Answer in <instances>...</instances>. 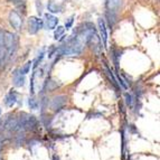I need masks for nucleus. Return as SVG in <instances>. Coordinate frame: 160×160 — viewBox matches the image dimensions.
I'll return each mask as SVG.
<instances>
[{"label":"nucleus","mask_w":160,"mask_h":160,"mask_svg":"<svg viewBox=\"0 0 160 160\" xmlns=\"http://www.w3.org/2000/svg\"><path fill=\"white\" fill-rule=\"evenodd\" d=\"M3 44H5L7 54L9 56H12V54H15L17 48V40L15 35H12L9 32H3Z\"/></svg>","instance_id":"1"},{"label":"nucleus","mask_w":160,"mask_h":160,"mask_svg":"<svg viewBox=\"0 0 160 160\" xmlns=\"http://www.w3.org/2000/svg\"><path fill=\"white\" fill-rule=\"evenodd\" d=\"M88 44L91 46V48L93 49L94 53H95L98 56H100V54H101V51H102V42H101V38H100L99 35H98V32H96V30L90 35Z\"/></svg>","instance_id":"2"},{"label":"nucleus","mask_w":160,"mask_h":160,"mask_svg":"<svg viewBox=\"0 0 160 160\" xmlns=\"http://www.w3.org/2000/svg\"><path fill=\"white\" fill-rule=\"evenodd\" d=\"M43 20L37 17H30L28 19V32L30 34H37L43 28Z\"/></svg>","instance_id":"3"},{"label":"nucleus","mask_w":160,"mask_h":160,"mask_svg":"<svg viewBox=\"0 0 160 160\" xmlns=\"http://www.w3.org/2000/svg\"><path fill=\"white\" fill-rule=\"evenodd\" d=\"M9 22H10V25L16 30H19L22 28V18H20V16H19L15 10L10 11V13H9Z\"/></svg>","instance_id":"4"},{"label":"nucleus","mask_w":160,"mask_h":160,"mask_svg":"<svg viewBox=\"0 0 160 160\" xmlns=\"http://www.w3.org/2000/svg\"><path fill=\"white\" fill-rule=\"evenodd\" d=\"M57 22H58V19L55 16H53L51 13H45L43 25H45L46 29H54V28H56Z\"/></svg>","instance_id":"5"},{"label":"nucleus","mask_w":160,"mask_h":160,"mask_svg":"<svg viewBox=\"0 0 160 160\" xmlns=\"http://www.w3.org/2000/svg\"><path fill=\"white\" fill-rule=\"evenodd\" d=\"M99 29H100V36H101V42H103V46L107 47L108 45V30H107V25L104 19H99Z\"/></svg>","instance_id":"6"},{"label":"nucleus","mask_w":160,"mask_h":160,"mask_svg":"<svg viewBox=\"0 0 160 160\" xmlns=\"http://www.w3.org/2000/svg\"><path fill=\"white\" fill-rule=\"evenodd\" d=\"M66 103V96L65 95H58V96H55L53 100H52V103H51V108L52 110H59L61 108L64 107V104Z\"/></svg>","instance_id":"7"},{"label":"nucleus","mask_w":160,"mask_h":160,"mask_svg":"<svg viewBox=\"0 0 160 160\" xmlns=\"http://www.w3.org/2000/svg\"><path fill=\"white\" fill-rule=\"evenodd\" d=\"M122 5V0H107V8L108 11H117Z\"/></svg>","instance_id":"8"},{"label":"nucleus","mask_w":160,"mask_h":160,"mask_svg":"<svg viewBox=\"0 0 160 160\" xmlns=\"http://www.w3.org/2000/svg\"><path fill=\"white\" fill-rule=\"evenodd\" d=\"M25 81H26L25 80V75L20 74L19 71H16V72L13 73V84L16 86H18V88L24 86Z\"/></svg>","instance_id":"9"},{"label":"nucleus","mask_w":160,"mask_h":160,"mask_svg":"<svg viewBox=\"0 0 160 160\" xmlns=\"http://www.w3.org/2000/svg\"><path fill=\"white\" fill-rule=\"evenodd\" d=\"M17 102V93L13 91H10L5 98V103L6 105H8V107H12L15 105Z\"/></svg>","instance_id":"10"},{"label":"nucleus","mask_w":160,"mask_h":160,"mask_svg":"<svg viewBox=\"0 0 160 160\" xmlns=\"http://www.w3.org/2000/svg\"><path fill=\"white\" fill-rule=\"evenodd\" d=\"M47 8L51 12H62V10H63V6L55 2L54 0H49V1H48V5H47Z\"/></svg>","instance_id":"11"},{"label":"nucleus","mask_w":160,"mask_h":160,"mask_svg":"<svg viewBox=\"0 0 160 160\" xmlns=\"http://www.w3.org/2000/svg\"><path fill=\"white\" fill-rule=\"evenodd\" d=\"M104 69H105V73H107V75L109 76V78L111 80V82H112V84L115 86V88H120L119 86V84H118V81H117V78H114V75L112 74V71L109 68V67L107 66V65H104Z\"/></svg>","instance_id":"12"},{"label":"nucleus","mask_w":160,"mask_h":160,"mask_svg":"<svg viewBox=\"0 0 160 160\" xmlns=\"http://www.w3.org/2000/svg\"><path fill=\"white\" fill-rule=\"evenodd\" d=\"M44 56H45V49H42V51H40V53L38 54V56L36 57V59H35V64H34V67H37L38 65H39V63L42 61H43V58H44Z\"/></svg>","instance_id":"13"},{"label":"nucleus","mask_w":160,"mask_h":160,"mask_svg":"<svg viewBox=\"0 0 160 160\" xmlns=\"http://www.w3.org/2000/svg\"><path fill=\"white\" fill-rule=\"evenodd\" d=\"M107 18H108V20H109V25H110V27H112L113 25H114V22H115V15H114V12H112V11H108L107 12Z\"/></svg>","instance_id":"14"},{"label":"nucleus","mask_w":160,"mask_h":160,"mask_svg":"<svg viewBox=\"0 0 160 160\" xmlns=\"http://www.w3.org/2000/svg\"><path fill=\"white\" fill-rule=\"evenodd\" d=\"M32 62H27L26 64L24 65V67H22V69H20V71H19V72H20V74H22V75H26L27 73H29V71H30V67H32Z\"/></svg>","instance_id":"15"},{"label":"nucleus","mask_w":160,"mask_h":160,"mask_svg":"<svg viewBox=\"0 0 160 160\" xmlns=\"http://www.w3.org/2000/svg\"><path fill=\"white\" fill-rule=\"evenodd\" d=\"M64 32H65L64 27L58 26V27H57V29L55 30V32H54V38H55V39H58V38H61L62 35L64 34Z\"/></svg>","instance_id":"16"},{"label":"nucleus","mask_w":160,"mask_h":160,"mask_svg":"<svg viewBox=\"0 0 160 160\" xmlns=\"http://www.w3.org/2000/svg\"><path fill=\"white\" fill-rule=\"evenodd\" d=\"M28 105H29L30 109L36 110V109L38 108V102H37V100H35V99H29V100H28Z\"/></svg>","instance_id":"17"},{"label":"nucleus","mask_w":160,"mask_h":160,"mask_svg":"<svg viewBox=\"0 0 160 160\" xmlns=\"http://www.w3.org/2000/svg\"><path fill=\"white\" fill-rule=\"evenodd\" d=\"M126 101H127V104H128L129 107H132L133 101H132V96H131L130 94H128V93L126 94Z\"/></svg>","instance_id":"18"},{"label":"nucleus","mask_w":160,"mask_h":160,"mask_svg":"<svg viewBox=\"0 0 160 160\" xmlns=\"http://www.w3.org/2000/svg\"><path fill=\"white\" fill-rule=\"evenodd\" d=\"M73 22H74V16L69 17L68 20L65 22V26H66V28H71V27H72V25H73Z\"/></svg>","instance_id":"19"},{"label":"nucleus","mask_w":160,"mask_h":160,"mask_svg":"<svg viewBox=\"0 0 160 160\" xmlns=\"http://www.w3.org/2000/svg\"><path fill=\"white\" fill-rule=\"evenodd\" d=\"M34 81H35V74L32 75V80H30V94H34L35 93V88H34Z\"/></svg>","instance_id":"20"},{"label":"nucleus","mask_w":160,"mask_h":160,"mask_svg":"<svg viewBox=\"0 0 160 160\" xmlns=\"http://www.w3.org/2000/svg\"><path fill=\"white\" fill-rule=\"evenodd\" d=\"M0 150H1V142H0Z\"/></svg>","instance_id":"21"},{"label":"nucleus","mask_w":160,"mask_h":160,"mask_svg":"<svg viewBox=\"0 0 160 160\" xmlns=\"http://www.w3.org/2000/svg\"><path fill=\"white\" fill-rule=\"evenodd\" d=\"M0 114H1V110H0Z\"/></svg>","instance_id":"22"}]
</instances>
